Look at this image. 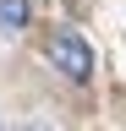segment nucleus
Segmentation results:
<instances>
[{"mask_svg": "<svg viewBox=\"0 0 126 131\" xmlns=\"http://www.w3.org/2000/svg\"><path fill=\"white\" fill-rule=\"evenodd\" d=\"M44 55H50V66H55L60 77H71V82H88L93 77V49H88L82 33H55Z\"/></svg>", "mask_w": 126, "mask_h": 131, "instance_id": "f257e3e1", "label": "nucleus"}, {"mask_svg": "<svg viewBox=\"0 0 126 131\" xmlns=\"http://www.w3.org/2000/svg\"><path fill=\"white\" fill-rule=\"evenodd\" d=\"M27 16H33V11H27V0H0V27H6V33L27 27Z\"/></svg>", "mask_w": 126, "mask_h": 131, "instance_id": "f03ea898", "label": "nucleus"}]
</instances>
